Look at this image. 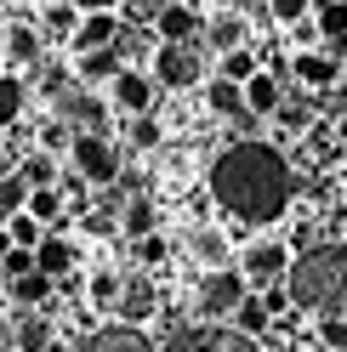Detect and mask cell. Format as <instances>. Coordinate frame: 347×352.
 Returning <instances> with one entry per match:
<instances>
[{"mask_svg":"<svg viewBox=\"0 0 347 352\" xmlns=\"http://www.w3.org/2000/svg\"><path fill=\"white\" fill-rule=\"evenodd\" d=\"M291 193H296V176H291L285 153L273 142L240 137V142H228L216 153V165H211V199L233 222H279L291 210Z\"/></svg>","mask_w":347,"mask_h":352,"instance_id":"6da1fadb","label":"cell"},{"mask_svg":"<svg viewBox=\"0 0 347 352\" xmlns=\"http://www.w3.org/2000/svg\"><path fill=\"white\" fill-rule=\"evenodd\" d=\"M291 307H308L319 318H347V245H319L285 273Z\"/></svg>","mask_w":347,"mask_h":352,"instance_id":"7a4b0ae2","label":"cell"},{"mask_svg":"<svg viewBox=\"0 0 347 352\" xmlns=\"http://www.w3.org/2000/svg\"><path fill=\"white\" fill-rule=\"evenodd\" d=\"M251 290H245V278L222 267V273H205L200 284H193V313H200V324H216V318H233V307H240Z\"/></svg>","mask_w":347,"mask_h":352,"instance_id":"3957f363","label":"cell"},{"mask_svg":"<svg viewBox=\"0 0 347 352\" xmlns=\"http://www.w3.org/2000/svg\"><path fill=\"white\" fill-rule=\"evenodd\" d=\"M160 352H256V341L233 336L222 324H182L177 336H165Z\"/></svg>","mask_w":347,"mask_h":352,"instance_id":"277c9868","label":"cell"},{"mask_svg":"<svg viewBox=\"0 0 347 352\" xmlns=\"http://www.w3.org/2000/svg\"><path fill=\"white\" fill-rule=\"evenodd\" d=\"M69 153H74L80 182H97V188H114V182H120V153H114L108 137H74Z\"/></svg>","mask_w":347,"mask_h":352,"instance_id":"5b68a950","label":"cell"},{"mask_svg":"<svg viewBox=\"0 0 347 352\" xmlns=\"http://www.w3.org/2000/svg\"><path fill=\"white\" fill-rule=\"evenodd\" d=\"M114 324H132L143 329V318H154L160 313V290H154V278H120V290H114Z\"/></svg>","mask_w":347,"mask_h":352,"instance_id":"8992f818","label":"cell"},{"mask_svg":"<svg viewBox=\"0 0 347 352\" xmlns=\"http://www.w3.org/2000/svg\"><path fill=\"white\" fill-rule=\"evenodd\" d=\"M200 52L193 46H160L154 52V80L171 85V91H188V85H200Z\"/></svg>","mask_w":347,"mask_h":352,"instance_id":"52a82bcc","label":"cell"},{"mask_svg":"<svg viewBox=\"0 0 347 352\" xmlns=\"http://www.w3.org/2000/svg\"><path fill=\"white\" fill-rule=\"evenodd\" d=\"M285 267H291V245H279V239H256V245H245V256H240V278L279 284Z\"/></svg>","mask_w":347,"mask_h":352,"instance_id":"ba28073f","label":"cell"},{"mask_svg":"<svg viewBox=\"0 0 347 352\" xmlns=\"http://www.w3.org/2000/svg\"><path fill=\"white\" fill-rule=\"evenodd\" d=\"M154 34H160V46H193L200 40V12L188 0H171V6L154 12Z\"/></svg>","mask_w":347,"mask_h":352,"instance_id":"9c48e42d","label":"cell"},{"mask_svg":"<svg viewBox=\"0 0 347 352\" xmlns=\"http://www.w3.org/2000/svg\"><path fill=\"white\" fill-rule=\"evenodd\" d=\"M108 91H114V108H125L132 120L154 108V80H148V74H137V69H120L114 80H108Z\"/></svg>","mask_w":347,"mask_h":352,"instance_id":"30bf717a","label":"cell"},{"mask_svg":"<svg viewBox=\"0 0 347 352\" xmlns=\"http://www.w3.org/2000/svg\"><path fill=\"white\" fill-rule=\"evenodd\" d=\"M74 352H154V341H148L143 329H132V324H103L97 336H85Z\"/></svg>","mask_w":347,"mask_h":352,"instance_id":"8fae6325","label":"cell"},{"mask_svg":"<svg viewBox=\"0 0 347 352\" xmlns=\"http://www.w3.org/2000/svg\"><path fill=\"white\" fill-rule=\"evenodd\" d=\"M74 52H103V46H114L120 40V17L114 12H80V23H74Z\"/></svg>","mask_w":347,"mask_h":352,"instance_id":"7c38bea8","label":"cell"},{"mask_svg":"<svg viewBox=\"0 0 347 352\" xmlns=\"http://www.w3.org/2000/svg\"><path fill=\"white\" fill-rule=\"evenodd\" d=\"M291 69H296V80H302V85H313V91H330V85H336V74H341V63H336L330 52L308 46V52H296V63H291Z\"/></svg>","mask_w":347,"mask_h":352,"instance_id":"4fadbf2b","label":"cell"},{"mask_svg":"<svg viewBox=\"0 0 347 352\" xmlns=\"http://www.w3.org/2000/svg\"><path fill=\"white\" fill-rule=\"evenodd\" d=\"M200 34H205L211 46H216V52L228 57V52H240V46H245V34H251V23H245L240 12H216V17H205V23H200Z\"/></svg>","mask_w":347,"mask_h":352,"instance_id":"5bb4252c","label":"cell"},{"mask_svg":"<svg viewBox=\"0 0 347 352\" xmlns=\"http://www.w3.org/2000/svg\"><path fill=\"white\" fill-rule=\"evenodd\" d=\"M6 63H12V74L23 80L29 69H40V34L29 23H12L6 29Z\"/></svg>","mask_w":347,"mask_h":352,"instance_id":"9a60e30c","label":"cell"},{"mask_svg":"<svg viewBox=\"0 0 347 352\" xmlns=\"http://www.w3.org/2000/svg\"><path fill=\"white\" fill-rule=\"evenodd\" d=\"M279 102H285V97H279V80H273V74H262V69H256V74L240 85V108H245L251 120H256V114H273Z\"/></svg>","mask_w":347,"mask_h":352,"instance_id":"2e32d148","label":"cell"},{"mask_svg":"<svg viewBox=\"0 0 347 352\" xmlns=\"http://www.w3.org/2000/svg\"><path fill=\"white\" fill-rule=\"evenodd\" d=\"M80 85H108L120 74V46H103V52H80V63L69 69Z\"/></svg>","mask_w":347,"mask_h":352,"instance_id":"e0dca14e","label":"cell"},{"mask_svg":"<svg viewBox=\"0 0 347 352\" xmlns=\"http://www.w3.org/2000/svg\"><path fill=\"white\" fill-rule=\"evenodd\" d=\"M69 267H74V245H63V239H40V245H34V273L40 278L57 284Z\"/></svg>","mask_w":347,"mask_h":352,"instance_id":"ac0fdd59","label":"cell"},{"mask_svg":"<svg viewBox=\"0 0 347 352\" xmlns=\"http://www.w3.org/2000/svg\"><path fill=\"white\" fill-rule=\"evenodd\" d=\"M23 108H29V85L17 74H0V131L23 125Z\"/></svg>","mask_w":347,"mask_h":352,"instance_id":"d6986e66","label":"cell"},{"mask_svg":"<svg viewBox=\"0 0 347 352\" xmlns=\"http://www.w3.org/2000/svg\"><path fill=\"white\" fill-rule=\"evenodd\" d=\"M23 216H34L40 228H57V222H63V188H29Z\"/></svg>","mask_w":347,"mask_h":352,"instance_id":"ffe728a7","label":"cell"},{"mask_svg":"<svg viewBox=\"0 0 347 352\" xmlns=\"http://www.w3.org/2000/svg\"><path fill=\"white\" fill-rule=\"evenodd\" d=\"M12 170L23 176V188H57V160L52 153H23Z\"/></svg>","mask_w":347,"mask_h":352,"instance_id":"44dd1931","label":"cell"},{"mask_svg":"<svg viewBox=\"0 0 347 352\" xmlns=\"http://www.w3.org/2000/svg\"><path fill=\"white\" fill-rule=\"evenodd\" d=\"M120 228L132 233V239H148V233H154V199H148V193L125 199V205H120Z\"/></svg>","mask_w":347,"mask_h":352,"instance_id":"7402d4cb","label":"cell"},{"mask_svg":"<svg viewBox=\"0 0 347 352\" xmlns=\"http://www.w3.org/2000/svg\"><path fill=\"white\" fill-rule=\"evenodd\" d=\"M52 341H57V329L46 318H17V329H12V346L17 352H46Z\"/></svg>","mask_w":347,"mask_h":352,"instance_id":"603a6c76","label":"cell"},{"mask_svg":"<svg viewBox=\"0 0 347 352\" xmlns=\"http://www.w3.org/2000/svg\"><path fill=\"white\" fill-rule=\"evenodd\" d=\"M319 40H330V46H341L347 40V0H319Z\"/></svg>","mask_w":347,"mask_h":352,"instance_id":"cb8c5ba5","label":"cell"},{"mask_svg":"<svg viewBox=\"0 0 347 352\" xmlns=\"http://www.w3.org/2000/svg\"><path fill=\"white\" fill-rule=\"evenodd\" d=\"M6 290H12V301H17V307H46V301H52V278L23 273V278H12Z\"/></svg>","mask_w":347,"mask_h":352,"instance_id":"d4e9b609","label":"cell"},{"mask_svg":"<svg viewBox=\"0 0 347 352\" xmlns=\"http://www.w3.org/2000/svg\"><path fill=\"white\" fill-rule=\"evenodd\" d=\"M40 17H46V23H40L34 34H63V40H69L74 23H80V12L69 6V0H46V12H40Z\"/></svg>","mask_w":347,"mask_h":352,"instance_id":"484cf974","label":"cell"},{"mask_svg":"<svg viewBox=\"0 0 347 352\" xmlns=\"http://www.w3.org/2000/svg\"><path fill=\"white\" fill-rule=\"evenodd\" d=\"M0 228H6V245H12V250H34L40 239H46V228H40L34 216H23V210H17L12 222H0Z\"/></svg>","mask_w":347,"mask_h":352,"instance_id":"4316f807","label":"cell"},{"mask_svg":"<svg viewBox=\"0 0 347 352\" xmlns=\"http://www.w3.org/2000/svg\"><path fill=\"white\" fill-rule=\"evenodd\" d=\"M29 205V188H23V176L17 170H0V222H12L17 210Z\"/></svg>","mask_w":347,"mask_h":352,"instance_id":"83f0119b","label":"cell"},{"mask_svg":"<svg viewBox=\"0 0 347 352\" xmlns=\"http://www.w3.org/2000/svg\"><path fill=\"white\" fill-rule=\"evenodd\" d=\"M251 74H256V57H251V46L228 52V57H216V80H228V85H245Z\"/></svg>","mask_w":347,"mask_h":352,"instance_id":"f1b7e54d","label":"cell"},{"mask_svg":"<svg viewBox=\"0 0 347 352\" xmlns=\"http://www.w3.org/2000/svg\"><path fill=\"white\" fill-rule=\"evenodd\" d=\"M273 120H279L285 137H308V131H313V108H308V102H279Z\"/></svg>","mask_w":347,"mask_h":352,"instance_id":"f546056e","label":"cell"},{"mask_svg":"<svg viewBox=\"0 0 347 352\" xmlns=\"http://www.w3.org/2000/svg\"><path fill=\"white\" fill-rule=\"evenodd\" d=\"M193 256L211 261V273H222V267H228V239L216 233V228H200V239H193Z\"/></svg>","mask_w":347,"mask_h":352,"instance_id":"4dcf8cb0","label":"cell"},{"mask_svg":"<svg viewBox=\"0 0 347 352\" xmlns=\"http://www.w3.org/2000/svg\"><path fill=\"white\" fill-rule=\"evenodd\" d=\"M69 142H74V131H69V120H63V114H52L46 125H40V148H34V153H52V160H57V153L69 148Z\"/></svg>","mask_w":347,"mask_h":352,"instance_id":"1f68e13d","label":"cell"},{"mask_svg":"<svg viewBox=\"0 0 347 352\" xmlns=\"http://www.w3.org/2000/svg\"><path fill=\"white\" fill-rule=\"evenodd\" d=\"M211 108H216V114H222V120H233V114H245V108H240V85H228V80H211Z\"/></svg>","mask_w":347,"mask_h":352,"instance_id":"d6a6232c","label":"cell"},{"mask_svg":"<svg viewBox=\"0 0 347 352\" xmlns=\"http://www.w3.org/2000/svg\"><path fill=\"white\" fill-rule=\"evenodd\" d=\"M132 148H137V153L160 148V120H154V114H137V120H132Z\"/></svg>","mask_w":347,"mask_h":352,"instance_id":"836d02e7","label":"cell"},{"mask_svg":"<svg viewBox=\"0 0 347 352\" xmlns=\"http://www.w3.org/2000/svg\"><path fill=\"white\" fill-rule=\"evenodd\" d=\"M256 301H262V313H268V318H285V313H291L285 284H262V296H256Z\"/></svg>","mask_w":347,"mask_h":352,"instance_id":"e575fe53","label":"cell"},{"mask_svg":"<svg viewBox=\"0 0 347 352\" xmlns=\"http://www.w3.org/2000/svg\"><path fill=\"white\" fill-rule=\"evenodd\" d=\"M0 273H6V284L23 278V273H34V250H6V256H0Z\"/></svg>","mask_w":347,"mask_h":352,"instance_id":"d590c367","label":"cell"},{"mask_svg":"<svg viewBox=\"0 0 347 352\" xmlns=\"http://www.w3.org/2000/svg\"><path fill=\"white\" fill-rule=\"evenodd\" d=\"M308 6H313V0H268V12H273L285 29H291V23H302V17H308Z\"/></svg>","mask_w":347,"mask_h":352,"instance_id":"8d00e7d4","label":"cell"},{"mask_svg":"<svg viewBox=\"0 0 347 352\" xmlns=\"http://www.w3.org/2000/svg\"><path fill=\"white\" fill-rule=\"evenodd\" d=\"M137 261H143V267H160V261H165V239H160V233L137 239Z\"/></svg>","mask_w":347,"mask_h":352,"instance_id":"74e56055","label":"cell"},{"mask_svg":"<svg viewBox=\"0 0 347 352\" xmlns=\"http://www.w3.org/2000/svg\"><path fill=\"white\" fill-rule=\"evenodd\" d=\"M319 336H324V346H330V352H347V318H324Z\"/></svg>","mask_w":347,"mask_h":352,"instance_id":"f35d334b","label":"cell"},{"mask_svg":"<svg viewBox=\"0 0 347 352\" xmlns=\"http://www.w3.org/2000/svg\"><path fill=\"white\" fill-rule=\"evenodd\" d=\"M114 290H120L114 273H97V278H92V301H97V307H114Z\"/></svg>","mask_w":347,"mask_h":352,"instance_id":"ab89813d","label":"cell"},{"mask_svg":"<svg viewBox=\"0 0 347 352\" xmlns=\"http://www.w3.org/2000/svg\"><path fill=\"white\" fill-rule=\"evenodd\" d=\"M69 6H74V12H80V6H85V12H114L120 0H69Z\"/></svg>","mask_w":347,"mask_h":352,"instance_id":"60d3db41","label":"cell"},{"mask_svg":"<svg viewBox=\"0 0 347 352\" xmlns=\"http://www.w3.org/2000/svg\"><path fill=\"white\" fill-rule=\"evenodd\" d=\"M330 114L347 120V91H341V85H330Z\"/></svg>","mask_w":347,"mask_h":352,"instance_id":"b9f144b4","label":"cell"},{"mask_svg":"<svg viewBox=\"0 0 347 352\" xmlns=\"http://www.w3.org/2000/svg\"><path fill=\"white\" fill-rule=\"evenodd\" d=\"M46 352H74V346H69V341H52V346H46Z\"/></svg>","mask_w":347,"mask_h":352,"instance_id":"7bdbcfd3","label":"cell"},{"mask_svg":"<svg viewBox=\"0 0 347 352\" xmlns=\"http://www.w3.org/2000/svg\"><path fill=\"white\" fill-rule=\"evenodd\" d=\"M336 85H341V91H347V63H341V74H336Z\"/></svg>","mask_w":347,"mask_h":352,"instance_id":"ee69618b","label":"cell"},{"mask_svg":"<svg viewBox=\"0 0 347 352\" xmlns=\"http://www.w3.org/2000/svg\"><path fill=\"white\" fill-rule=\"evenodd\" d=\"M6 250H12V245H6V228H0V256H6Z\"/></svg>","mask_w":347,"mask_h":352,"instance_id":"f6af8a7d","label":"cell"},{"mask_svg":"<svg viewBox=\"0 0 347 352\" xmlns=\"http://www.w3.org/2000/svg\"><path fill=\"white\" fill-rule=\"evenodd\" d=\"M0 153H6V148H0Z\"/></svg>","mask_w":347,"mask_h":352,"instance_id":"bcb514c9","label":"cell"}]
</instances>
